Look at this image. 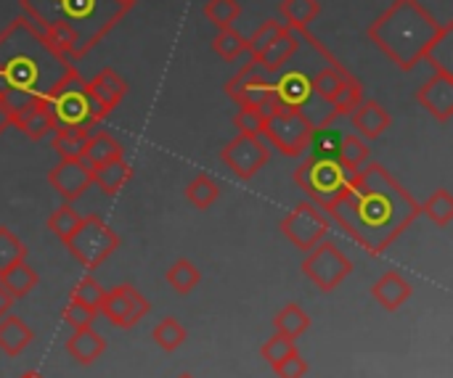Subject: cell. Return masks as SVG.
<instances>
[{
	"instance_id": "3",
	"label": "cell",
	"mask_w": 453,
	"mask_h": 378,
	"mask_svg": "<svg viewBox=\"0 0 453 378\" xmlns=\"http://www.w3.org/2000/svg\"><path fill=\"white\" fill-rule=\"evenodd\" d=\"M135 0H19L21 13L72 64L85 58Z\"/></svg>"
},
{
	"instance_id": "39",
	"label": "cell",
	"mask_w": 453,
	"mask_h": 378,
	"mask_svg": "<svg viewBox=\"0 0 453 378\" xmlns=\"http://www.w3.org/2000/svg\"><path fill=\"white\" fill-rule=\"evenodd\" d=\"M204 16H207L218 29H228V26H234V21L242 16V5H239L236 0H207Z\"/></svg>"
},
{
	"instance_id": "51",
	"label": "cell",
	"mask_w": 453,
	"mask_h": 378,
	"mask_svg": "<svg viewBox=\"0 0 453 378\" xmlns=\"http://www.w3.org/2000/svg\"><path fill=\"white\" fill-rule=\"evenodd\" d=\"M178 378H194V376H191V374H180V376H178Z\"/></svg>"
},
{
	"instance_id": "49",
	"label": "cell",
	"mask_w": 453,
	"mask_h": 378,
	"mask_svg": "<svg viewBox=\"0 0 453 378\" xmlns=\"http://www.w3.org/2000/svg\"><path fill=\"white\" fill-rule=\"evenodd\" d=\"M8 127H11V111H8V106L0 101V135H3Z\"/></svg>"
},
{
	"instance_id": "46",
	"label": "cell",
	"mask_w": 453,
	"mask_h": 378,
	"mask_svg": "<svg viewBox=\"0 0 453 378\" xmlns=\"http://www.w3.org/2000/svg\"><path fill=\"white\" fill-rule=\"evenodd\" d=\"M234 125L239 132H247V135H263V125H265V117L255 109H239L236 117H234Z\"/></svg>"
},
{
	"instance_id": "26",
	"label": "cell",
	"mask_w": 453,
	"mask_h": 378,
	"mask_svg": "<svg viewBox=\"0 0 453 378\" xmlns=\"http://www.w3.org/2000/svg\"><path fill=\"white\" fill-rule=\"evenodd\" d=\"M117 156H122V143H119L114 135H109L106 130L90 132L88 146H85V156H82L90 167H98V164H104V162L117 159Z\"/></svg>"
},
{
	"instance_id": "42",
	"label": "cell",
	"mask_w": 453,
	"mask_h": 378,
	"mask_svg": "<svg viewBox=\"0 0 453 378\" xmlns=\"http://www.w3.org/2000/svg\"><path fill=\"white\" fill-rule=\"evenodd\" d=\"M21 260H27L24 244L16 238L13 231H8V228L0 225V273L8 270V268L16 265V262H21Z\"/></svg>"
},
{
	"instance_id": "27",
	"label": "cell",
	"mask_w": 453,
	"mask_h": 378,
	"mask_svg": "<svg viewBox=\"0 0 453 378\" xmlns=\"http://www.w3.org/2000/svg\"><path fill=\"white\" fill-rule=\"evenodd\" d=\"M350 77H353V74H350L340 61H334V64H326V66H321L319 72H313L311 85H313V93H316L319 98L332 101L334 93L340 90V85L348 82Z\"/></svg>"
},
{
	"instance_id": "22",
	"label": "cell",
	"mask_w": 453,
	"mask_h": 378,
	"mask_svg": "<svg viewBox=\"0 0 453 378\" xmlns=\"http://www.w3.org/2000/svg\"><path fill=\"white\" fill-rule=\"evenodd\" d=\"M133 178V170L130 164L125 162V156H117L111 162H104L98 167H93V183L106 193V196H114L119 193Z\"/></svg>"
},
{
	"instance_id": "11",
	"label": "cell",
	"mask_w": 453,
	"mask_h": 378,
	"mask_svg": "<svg viewBox=\"0 0 453 378\" xmlns=\"http://www.w3.org/2000/svg\"><path fill=\"white\" fill-rule=\"evenodd\" d=\"M220 159L231 167V172L239 180H252L271 159V148L263 140V135H247L239 132L231 143L220 148Z\"/></svg>"
},
{
	"instance_id": "13",
	"label": "cell",
	"mask_w": 453,
	"mask_h": 378,
	"mask_svg": "<svg viewBox=\"0 0 453 378\" xmlns=\"http://www.w3.org/2000/svg\"><path fill=\"white\" fill-rule=\"evenodd\" d=\"M149 310H151L149 299L135 286L122 284L104 294L98 313H104V318L117 329H133L135 323H141L149 315Z\"/></svg>"
},
{
	"instance_id": "18",
	"label": "cell",
	"mask_w": 453,
	"mask_h": 378,
	"mask_svg": "<svg viewBox=\"0 0 453 378\" xmlns=\"http://www.w3.org/2000/svg\"><path fill=\"white\" fill-rule=\"evenodd\" d=\"M88 87H90L93 98L101 103V109L106 114L114 111L122 103L125 93H127V82L114 69H101L93 79H88Z\"/></svg>"
},
{
	"instance_id": "41",
	"label": "cell",
	"mask_w": 453,
	"mask_h": 378,
	"mask_svg": "<svg viewBox=\"0 0 453 378\" xmlns=\"http://www.w3.org/2000/svg\"><path fill=\"white\" fill-rule=\"evenodd\" d=\"M340 140L342 135L337 130H326V127H316L311 135L308 148L313 151V156H324V159H337L340 151Z\"/></svg>"
},
{
	"instance_id": "45",
	"label": "cell",
	"mask_w": 453,
	"mask_h": 378,
	"mask_svg": "<svg viewBox=\"0 0 453 378\" xmlns=\"http://www.w3.org/2000/svg\"><path fill=\"white\" fill-rule=\"evenodd\" d=\"M96 315H98V313H93V310H88V307L77 305L74 299H69V305H66V307H64V313H61L64 323H66L72 331H80V329H93V321H96Z\"/></svg>"
},
{
	"instance_id": "43",
	"label": "cell",
	"mask_w": 453,
	"mask_h": 378,
	"mask_svg": "<svg viewBox=\"0 0 453 378\" xmlns=\"http://www.w3.org/2000/svg\"><path fill=\"white\" fill-rule=\"evenodd\" d=\"M104 294H106V291L101 289V284H98L96 278H82V281L72 289V299H74L77 305H82V307L93 310V313H98V310H101Z\"/></svg>"
},
{
	"instance_id": "37",
	"label": "cell",
	"mask_w": 453,
	"mask_h": 378,
	"mask_svg": "<svg viewBox=\"0 0 453 378\" xmlns=\"http://www.w3.org/2000/svg\"><path fill=\"white\" fill-rule=\"evenodd\" d=\"M287 26L281 24V21H276V19H268V21H263V26H257L255 29V34L247 40V53H250V58H260L263 56V50L284 32Z\"/></svg>"
},
{
	"instance_id": "7",
	"label": "cell",
	"mask_w": 453,
	"mask_h": 378,
	"mask_svg": "<svg viewBox=\"0 0 453 378\" xmlns=\"http://www.w3.org/2000/svg\"><path fill=\"white\" fill-rule=\"evenodd\" d=\"M353 175H348L337 159H324V156H311L295 170V183L311 196L313 204L321 209H329L332 201L342 193Z\"/></svg>"
},
{
	"instance_id": "8",
	"label": "cell",
	"mask_w": 453,
	"mask_h": 378,
	"mask_svg": "<svg viewBox=\"0 0 453 378\" xmlns=\"http://www.w3.org/2000/svg\"><path fill=\"white\" fill-rule=\"evenodd\" d=\"M226 93L239 103V109H255L263 117H271L273 111L281 109L279 95H276V85L265 77V72L257 66L255 58H250L228 82H226Z\"/></svg>"
},
{
	"instance_id": "12",
	"label": "cell",
	"mask_w": 453,
	"mask_h": 378,
	"mask_svg": "<svg viewBox=\"0 0 453 378\" xmlns=\"http://www.w3.org/2000/svg\"><path fill=\"white\" fill-rule=\"evenodd\" d=\"M281 233L303 252H311L319 241L326 238L329 233V220L321 215V209L313 201H300L281 223Z\"/></svg>"
},
{
	"instance_id": "34",
	"label": "cell",
	"mask_w": 453,
	"mask_h": 378,
	"mask_svg": "<svg viewBox=\"0 0 453 378\" xmlns=\"http://www.w3.org/2000/svg\"><path fill=\"white\" fill-rule=\"evenodd\" d=\"M212 50L226 61H236L242 53H247V37L242 32H236L234 26L218 29V34L212 40Z\"/></svg>"
},
{
	"instance_id": "30",
	"label": "cell",
	"mask_w": 453,
	"mask_h": 378,
	"mask_svg": "<svg viewBox=\"0 0 453 378\" xmlns=\"http://www.w3.org/2000/svg\"><path fill=\"white\" fill-rule=\"evenodd\" d=\"M273 326H276V334H281L287 339H300L311 329V315L300 305H287L273 318Z\"/></svg>"
},
{
	"instance_id": "14",
	"label": "cell",
	"mask_w": 453,
	"mask_h": 378,
	"mask_svg": "<svg viewBox=\"0 0 453 378\" xmlns=\"http://www.w3.org/2000/svg\"><path fill=\"white\" fill-rule=\"evenodd\" d=\"M48 183L64 199V204H74L93 185V167L85 159H61L56 167H50Z\"/></svg>"
},
{
	"instance_id": "29",
	"label": "cell",
	"mask_w": 453,
	"mask_h": 378,
	"mask_svg": "<svg viewBox=\"0 0 453 378\" xmlns=\"http://www.w3.org/2000/svg\"><path fill=\"white\" fill-rule=\"evenodd\" d=\"M337 162L348 175H356L369 162V143L361 135H342Z\"/></svg>"
},
{
	"instance_id": "5",
	"label": "cell",
	"mask_w": 453,
	"mask_h": 378,
	"mask_svg": "<svg viewBox=\"0 0 453 378\" xmlns=\"http://www.w3.org/2000/svg\"><path fill=\"white\" fill-rule=\"evenodd\" d=\"M45 106L50 111L53 130H58V127H85V130H93L106 117V111L101 109V103L93 98V93L88 87V79L80 72H72L56 87V93L48 98Z\"/></svg>"
},
{
	"instance_id": "25",
	"label": "cell",
	"mask_w": 453,
	"mask_h": 378,
	"mask_svg": "<svg viewBox=\"0 0 453 378\" xmlns=\"http://www.w3.org/2000/svg\"><path fill=\"white\" fill-rule=\"evenodd\" d=\"M90 132L85 127H58L53 130V151L61 159H82Z\"/></svg>"
},
{
	"instance_id": "28",
	"label": "cell",
	"mask_w": 453,
	"mask_h": 378,
	"mask_svg": "<svg viewBox=\"0 0 453 378\" xmlns=\"http://www.w3.org/2000/svg\"><path fill=\"white\" fill-rule=\"evenodd\" d=\"M281 16H284V26H289L292 32L308 29V24L321 13L319 0H281L279 5Z\"/></svg>"
},
{
	"instance_id": "47",
	"label": "cell",
	"mask_w": 453,
	"mask_h": 378,
	"mask_svg": "<svg viewBox=\"0 0 453 378\" xmlns=\"http://www.w3.org/2000/svg\"><path fill=\"white\" fill-rule=\"evenodd\" d=\"M273 371H276L279 378H303L308 374V363H305V358L300 352H292L289 358H284L281 363H276Z\"/></svg>"
},
{
	"instance_id": "4",
	"label": "cell",
	"mask_w": 453,
	"mask_h": 378,
	"mask_svg": "<svg viewBox=\"0 0 453 378\" xmlns=\"http://www.w3.org/2000/svg\"><path fill=\"white\" fill-rule=\"evenodd\" d=\"M451 24H441L419 0H393L366 29L369 40L403 72L422 64Z\"/></svg>"
},
{
	"instance_id": "6",
	"label": "cell",
	"mask_w": 453,
	"mask_h": 378,
	"mask_svg": "<svg viewBox=\"0 0 453 378\" xmlns=\"http://www.w3.org/2000/svg\"><path fill=\"white\" fill-rule=\"evenodd\" d=\"M69 254L88 270L104 265L117 249H119V236L98 217V215H88L80 220V225L74 228V233L64 241Z\"/></svg>"
},
{
	"instance_id": "21",
	"label": "cell",
	"mask_w": 453,
	"mask_h": 378,
	"mask_svg": "<svg viewBox=\"0 0 453 378\" xmlns=\"http://www.w3.org/2000/svg\"><path fill=\"white\" fill-rule=\"evenodd\" d=\"M106 350V342L101 334H96L93 329H80L72 331V339L66 342V352L72 355L74 363L80 366H93Z\"/></svg>"
},
{
	"instance_id": "24",
	"label": "cell",
	"mask_w": 453,
	"mask_h": 378,
	"mask_svg": "<svg viewBox=\"0 0 453 378\" xmlns=\"http://www.w3.org/2000/svg\"><path fill=\"white\" fill-rule=\"evenodd\" d=\"M37 281H40V276L35 273V268H29L27 260L16 262V265H11L8 270L0 273V286H3L13 299L27 297V294L37 286Z\"/></svg>"
},
{
	"instance_id": "9",
	"label": "cell",
	"mask_w": 453,
	"mask_h": 378,
	"mask_svg": "<svg viewBox=\"0 0 453 378\" xmlns=\"http://www.w3.org/2000/svg\"><path fill=\"white\" fill-rule=\"evenodd\" d=\"M313 122L303 117L295 109H279L271 117H265L263 135L273 148H279L284 156H303L308 151L311 135H313Z\"/></svg>"
},
{
	"instance_id": "10",
	"label": "cell",
	"mask_w": 453,
	"mask_h": 378,
	"mask_svg": "<svg viewBox=\"0 0 453 378\" xmlns=\"http://www.w3.org/2000/svg\"><path fill=\"white\" fill-rule=\"evenodd\" d=\"M300 270L305 273V278H311L321 291H334L350 273H353V262L348 260V254H342V249L332 241H319L308 257L303 260Z\"/></svg>"
},
{
	"instance_id": "19",
	"label": "cell",
	"mask_w": 453,
	"mask_h": 378,
	"mask_svg": "<svg viewBox=\"0 0 453 378\" xmlns=\"http://www.w3.org/2000/svg\"><path fill=\"white\" fill-rule=\"evenodd\" d=\"M411 294H414V289H411V284H409L401 273H385V276L372 286V297H374L388 313L403 307V305L411 299Z\"/></svg>"
},
{
	"instance_id": "2",
	"label": "cell",
	"mask_w": 453,
	"mask_h": 378,
	"mask_svg": "<svg viewBox=\"0 0 453 378\" xmlns=\"http://www.w3.org/2000/svg\"><path fill=\"white\" fill-rule=\"evenodd\" d=\"M77 66L21 13L0 32V101L8 111L48 103Z\"/></svg>"
},
{
	"instance_id": "15",
	"label": "cell",
	"mask_w": 453,
	"mask_h": 378,
	"mask_svg": "<svg viewBox=\"0 0 453 378\" xmlns=\"http://www.w3.org/2000/svg\"><path fill=\"white\" fill-rule=\"evenodd\" d=\"M417 101L438 119V122H451L453 119V77L435 72L419 90Z\"/></svg>"
},
{
	"instance_id": "20",
	"label": "cell",
	"mask_w": 453,
	"mask_h": 378,
	"mask_svg": "<svg viewBox=\"0 0 453 378\" xmlns=\"http://www.w3.org/2000/svg\"><path fill=\"white\" fill-rule=\"evenodd\" d=\"M11 125L24 132L29 140H42L48 132H53V119H50V111L45 103H35V106H27V109H19L11 114Z\"/></svg>"
},
{
	"instance_id": "33",
	"label": "cell",
	"mask_w": 453,
	"mask_h": 378,
	"mask_svg": "<svg viewBox=\"0 0 453 378\" xmlns=\"http://www.w3.org/2000/svg\"><path fill=\"white\" fill-rule=\"evenodd\" d=\"M199 281H202V273L188 260H178L167 270V284L175 294H191L199 286Z\"/></svg>"
},
{
	"instance_id": "1",
	"label": "cell",
	"mask_w": 453,
	"mask_h": 378,
	"mask_svg": "<svg viewBox=\"0 0 453 378\" xmlns=\"http://www.w3.org/2000/svg\"><path fill=\"white\" fill-rule=\"evenodd\" d=\"M369 254L380 257L422 215V204L377 162H366L326 209Z\"/></svg>"
},
{
	"instance_id": "32",
	"label": "cell",
	"mask_w": 453,
	"mask_h": 378,
	"mask_svg": "<svg viewBox=\"0 0 453 378\" xmlns=\"http://www.w3.org/2000/svg\"><path fill=\"white\" fill-rule=\"evenodd\" d=\"M218 196H220V188H218V183L210 175H196L188 183V188H186V199L196 209H210L218 201Z\"/></svg>"
},
{
	"instance_id": "40",
	"label": "cell",
	"mask_w": 453,
	"mask_h": 378,
	"mask_svg": "<svg viewBox=\"0 0 453 378\" xmlns=\"http://www.w3.org/2000/svg\"><path fill=\"white\" fill-rule=\"evenodd\" d=\"M154 342L165 350V352H175L178 347H183L186 342V329L175 321V318H165L162 323H157L154 329Z\"/></svg>"
},
{
	"instance_id": "50",
	"label": "cell",
	"mask_w": 453,
	"mask_h": 378,
	"mask_svg": "<svg viewBox=\"0 0 453 378\" xmlns=\"http://www.w3.org/2000/svg\"><path fill=\"white\" fill-rule=\"evenodd\" d=\"M21 378H42V376H40V374H24Z\"/></svg>"
},
{
	"instance_id": "38",
	"label": "cell",
	"mask_w": 453,
	"mask_h": 378,
	"mask_svg": "<svg viewBox=\"0 0 453 378\" xmlns=\"http://www.w3.org/2000/svg\"><path fill=\"white\" fill-rule=\"evenodd\" d=\"M451 37H453V24L438 37V42L430 48V53H427V64L430 66H435V72H441V74H451L453 77V50H451Z\"/></svg>"
},
{
	"instance_id": "36",
	"label": "cell",
	"mask_w": 453,
	"mask_h": 378,
	"mask_svg": "<svg viewBox=\"0 0 453 378\" xmlns=\"http://www.w3.org/2000/svg\"><path fill=\"white\" fill-rule=\"evenodd\" d=\"M80 220H82V215L72 207V204H61L50 217H48V231L56 236V238H61V241H66L72 233H74V228L80 225Z\"/></svg>"
},
{
	"instance_id": "31",
	"label": "cell",
	"mask_w": 453,
	"mask_h": 378,
	"mask_svg": "<svg viewBox=\"0 0 453 378\" xmlns=\"http://www.w3.org/2000/svg\"><path fill=\"white\" fill-rule=\"evenodd\" d=\"M361 101H364V85H361V79L350 77L348 82L340 85V90L334 93V98L329 103H332L337 117H350Z\"/></svg>"
},
{
	"instance_id": "48",
	"label": "cell",
	"mask_w": 453,
	"mask_h": 378,
	"mask_svg": "<svg viewBox=\"0 0 453 378\" xmlns=\"http://www.w3.org/2000/svg\"><path fill=\"white\" fill-rule=\"evenodd\" d=\"M13 302H16V299H13V297L0 286V318H5V315H8V310L13 307Z\"/></svg>"
},
{
	"instance_id": "35",
	"label": "cell",
	"mask_w": 453,
	"mask_h": 378,
	"mask_svg": "<svg viewBox=\"0 0 453 378\" xmlns=\"http://www.w3.org/2000/svg\"><path fill=\"white\" fill-rule=\"evenodd\" d=\"M422 215H427L438 228H449L453 223V199L446 188L435 191L425 204H422Z\"/></svg>"
},
{
	"instance_id": "16",
	"label": "cell",
	"mask_w": 453,
	"mask_h": 378,
	"mask_svg": "<svg viewBox=\"0 0 453 378\" xmlns=\"http://www.w3.org/2000/svg\"><path fill=\"white\" fill-rule=\"evenodd\" d=\"M350 122L356 127V135H361L364 140H377L393 125V117L385 111V106L380 101L364 98L356 106V111L350 114Z\"/></svg>"
},
{
	"instance_id": "44",
	"label": "cell",
	"mask_w": 453,
	"mask_h": 378,
	"mask_svg": "<svg viewBox=\"0 0 453 378\" xmlns=\"http://www.w3.org/2000/svg\"><path fill=\"white\" fill-rule=\"evenodd\" d=\"M292 352H297L295 339H287V336H281V334H276L273 339H268V342L260 347L263 360H265V363H271V366L281 363V360H284V358H289Z\"/></svg>"
},
{
	"instance_id": "23",
	"label": "cell",
	"mask_w": 453,
	"mask_h": 378,
	"mask_svg": "<svg viewBox=\"0 0 453 378\" xmlns=\"http://www.w3.org/2000/svg\"><path fill=\"white\" fill-rule=\"evenodd\" d=\"M32 339H35V334H32V329L24 321L11 318V315L0 318V350L8 358H19L29 347Z\"/></svg>"
},
{
	"instance_id": "17",
	"label": "cell",
	"mask_w": 453,
	"mask_h": 378,
	"mask_svg": "<svg viewBox=\"0 0 453 378\" xmlns=\"http://www.w3.org/2000/svg\"><path fill=\"white\" fill-rule=\"evenodd\" d=\"M300 34L292 32L289 26L263 50V56L257 58V66L265 72V74H279L284 69V64H289L295 58V53L300 50Z\"/></svg>"
}]
</instances>
